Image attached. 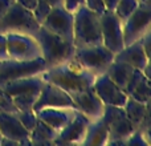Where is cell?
<instances>
[{"label": "cell", "mask_w": 151, "mask_h": 146, "mask_svg": "<svg viewBox=\"0 0 151 146\" xmlns=\"http://www.w3.org/2000/svg\"><path fill=\"white\" fill-rule=\"evenodd\" d=\"M0 136L19 142V145H32L29 132L19 121L17 116L12 113L0 112Z\"/></svg>", "instance_id": "2e32d148"}, {"label": "cell", "mask_w": 151, "mask_h": 146, "mask_svg": "<svg viewBox=\"0 0 151 146\" xmlns=\"http://www.w3.org/2000/svg\"><path fill=\"white\" fill-rule=\"evenodd\" d=\"M45 69L47 64L41 56L32 60H3L0 61V88L12 80L41 74Z\"/></svg>", "instance_id": "52a82bcc"}, {"label": "cell", "mask_w": 151, "mask_h": 146, "mask_svg": "<svg viewBox=\"0 0 151 146\" xmlns=\"http://www.w3.org/2000/svg\"><path fill=\"white\" fill-rule=\"evenodd\" d=\"M141 3H147V1H150V0H139Z\"/></svg>", "instance_id": "8d00e7d4"}, {"label": "cell", "mask_w": 151, "mask_h": 146, "mask_svg": "<svg viewBox=\"0 0 151 146\" xmlns=\"http://www.w3.org/2000/svg\"><path fill=\"white\" fill-rule=\"evenodd\" d=\"M134 72V68L129 64L123 63V61H114L107 66V69L105 71V74H107V77L115 82L121 89H125L126 84H127L129 78L131 77Z\"/></svg>", "instance_id": "ffe728a7"}, {"label": "cell", "mask_w": 151, "mask_h": 146, "mask_svg": "<svg viewBox=\"0 0 151 146\" xmlns=\"http://www.w3.org/2000/svg\"><path fill=\"white\" fill-rule=\"evenodd\" d=\"M89 124H90V120L76 109L70 121L57 133L55 145H68L82 141Z\"/></svg>", "instance_id": "5bb4252c"}, {"label": "cell", "mask_w": 151, "mask_h": 146, "mask_svg": "<svg viewBox=\"0 0 151 146\" xmlns=\"http://www.w3.org/2000/svg\"><path fill=\"white\" fill-rule=\"evenodd\" d=\"M83 4H85L91 12H94L98 16H101L102 13L106 11L104 0H83Z\"/></svg>", "instance_id": "4dcf8cb0"}, {"label": "cell", "mask_w": 151, "mask_h": 146, "mask_svg": "<svg viewBox=\"0 0 151 146\" xmlns=\"http://www.w3.org/2000/svg\"><path fill=\"white\" fill-rule=\"evenodd\" d=\"M125 145H129V146H133V145H137V146H146L149 145V141L146 139L145 134L142 133L139 129H135L133 132L130 137L125 141Z\"/></svg>", "instance_id": "f546056e"}, {"label": "cell", "mask_w": 151, "mask_h": 146, "mask_svg": "<svg viewBox=\"0 0 151 146\" xmlns=\"http://www.w3.org/2000/svg\"><path fill=\"white\" fill-rule=\"evenodd\" d=\"M33 39L37 41L40 48V56L44 59L47 68L63 64L70 60L74 53V44L72 41L60 37L58 35L50 32L45 27L40 25L35 32Z\"/></svg>", "instance_id": "7a4b0ae2"}, {"label": "cell", "mask_w": 151, "mask_h": 146, "mask_svg": "<svg viewBox=\"0 0 151 146\" xmlns=\"http://www.w3.org/2000/svg\"><path fill=\"white\" fill-rule=\"evenodd\" d=\"M45 1H48L52 7H57V5H63L64 4V0H45Z\"/></svg>", "instance_id": "d590c367"}, {"label": "cell", "mask_w": 151, "mask_h": 146, "mask_svg": "<svg viewBox=\"0 0 151 146\" xmlns=\"http://www.w3.org/2000/svg\"><path fill=\"white\" fill-rule=\"evenodd\" d=\"M73 12L68 11L64 5L52 7L49 15L41 24L50 32L73 43Z\"/></svg>", "instance_id": "7c38bea8"}, {"label": "cell", "mask_w": 151, "mask_h": 146, "mask_svg": "<svg viewBox=\"0 0 151 146\" xmlns=\"http://www.w3.org/2000/svg\"><path fill=\"white\" fill-rule=\"evenodd\" d=\"M45 81L42 80L41 74L36 76H28V77L17 78V80H12L9 82L4 84L1 89L8 93L11 97L19 96V94H25V93H40L42 85Z\"/></svg>", "instance_id": "ac0fdd59"}, {"label": "cell", "mask_w": 151, "mask_h": 146, "mask_svg": "<svg viewBox=\"0 0 151 146\" xmlns=\"http://www.w3.org/2000/svg\"><path fill=\"white\" fill-rule=\"evenodd\" d=\"M99 23H101L102 44L115 55L125 47L122 21L114 13V11L106 9L99 16Z\"/></svg>", "instance_id": "30bf717a"}, {"label": "cell", "mask_w": 151, "mask_h": 146, "mask_svg": "<svg viewBox=\"0 0 151 146\" xmlns=\"http://www.w3.org/2000/svg\"><path fill=\"white\" fill-rule=\"evenodd\" d=\"M73 59L83 69L93 73L94 76L105 73L107 66L114 60V53L104 44L74 47Z\"/></svg>", "instance_id": "5b68a950"}, {"label": "cell", "mask_w": 151, "mask_h": 146, "mask_svg": "<svg viewBox=\"0 0 151 146\" xmlns=\"http://www.w3.org/2000/svg\"><path fill=\"white\" fill-rule=\"evenodd\" d=\"M57 130L50 128L44 121L39 120L33 129L29 132V139L32 145H55Z\"/></svg>", "instance_id": "44dd1931"}, {"label": "cell", "mask_w": 151, "mask_h": 146, "mask_svg": "<svg viewBox=\"0 0 151 146\" xmlns=\"http://www.w3.org/2000/svg\"><path fill=\"white\" fill-rule=\"evenodd\" d=\"M114 61H123V63L131 65L134 69H143L150 63V57L146 55L141 41L131 43L129 45H125L118 53L114 55Z\"/></svg>", "instance_id": "e0dca14e"}, {"label": "cell", "mask_w": 151, "mask_h": 146, "mask_svg": "<svg viewBox=\"0 0 151 146\" xmlns=\"http://www.w3.org/2000/svg\"><path fill=\"white\" fill-rule=\"evenodd\" d=\"M0 112L12 113V114H16L19 112L13 104V98L8 93H5L1 88H0Z\"/></svg>", "instance_id": "f1b7e54d"}, {"label": "cell", "mask_w": 151, "mask_h": 146, "mask_svg": "<svg viewBox=\"0 0 151 146\" xmlns=\"http://www.w3.org/2000/svg\"><path fill=\"white\" fill-rule=\"evenodd\" d=\"M39 27L40 24L36 21L32 11L24 8L13 0L1 20L0 33L20 32V33L33 35L39 29Z\"/></svg>", "instance_id": "8992f818"}, {"label": "cell", "mask_w": 151, "mask_h": 146, "mask_svg": "<svg viewBox=\"0 0 151 146\" xmlns=\"http://www.w3.org/2000/svg\"><path fill=\"white\" fill-rule=\"evenodd\" d=\"M93 89L96 94L99 97L104 105H115V106H123L127 101L129 96L117 85L113 82L107 74L101 73L97 74L93 82Z\"/></svg>", "instance_id": "4fadbf2b"}, {"label": "cell", "mask_w": 151, "mask_h": 146, "mask_svg": "<svg viewBox=\"0 0 151 146\" xmlns=\"http://www.w3.org/2000/svg\"><path fill=\"white\" fill-rule=\"evenodd\" d=\"M9 59L7 51V39H5V33H0V61Z\"/></svg>", "instance_id": "1f68e13d"}, {"label": "cell", "mask_w": 151, "mask_h": 146, "mask_svg": "<svg viewBox=\"0 0 151 146\" xmlns=\"http://www.w3.org/2000/svg\"><path fill=\"white\" fill-rule=\"evenodd\" d=\"M139 3H141L139 0H118L117 5H115L114 13L123 23L135 11V8L139 5Z\"/></svg>", "instance_id": "d4e9b609"}, {"label": "cell", "mask_w": 151, "mask_h": 146, "mask_svg": "<svg viewBox=\"0 0 151 146\" xmlns=\"http://www.w3.org/2000/svg\"><path fill=\"white\" fill-rule=\"evenodd\" d=\"M44 108L76 109L70 94L50 82H44L39 96H37L36 102L33 104L35 112H39V110L44 109Z\"/></svg>", "instance_id": "8fae6325"}, {"label": "cell", "mask_w": 151, "mask_h": 146, "mask_svg": "<svg viewBox=\"0 0 151 146\" xmlns=\"http://www.w3.org/2000/svg\"><path fill=\"white\" fill-rule=\"evenodd\" d=\"M73 44L74 47L102 44L99 16L81 4L73 13Z\"/></svg>", "instance_id": "3957f363"}, {"label": "cell", "mask_w": 151, "mask_h": 146, "mask_svg": "<svg viewBox=\"0 0 151 146\" xmlns=\"http://www.w3.org/2000/svg\"><path fill=\"white\" fill-rule=\"evenodd\" d=\"M74 112L76 109H72V112H64V110H60V108H44V109L36 112V114L39 120L44 121L50 128L60 132L70 121Z\"/></svg>", "instance_id": "d6986e66"}, {"label": "cell", "mask_w": 151, "mask_h": 146, "mask_svg": "<svg viewBox=\"0 0 151 146\" xmlns=\"http://www.w3.org/2000/svg\"><path fill=\"white\" fill-rule=\"evenodd\" d=\"M15 1L19 3L20 5H23L24 8H27V9H29V11H33L37 4V0H15Z\"/></svg>", "instance_id": "836d02e7"}, {"label": "cell", "mask_w": 151, "mask_h": 146, "mask_svg": "<svg viewBox=\"0 0 151 146\" xmlns=\"http://www.w3.org/2000/svg\"><path fill=\"white\" fill-rule=\"evenodd\" d=\"M45 82H50L65 90L66 93L73 94L78 92L93 88L96 76L89 71L83 69L73 57L63 64L47 68L41 73Z\"/></svg>", "instance_id": "6da1fadb"}, {"label": "cell", "mask_w": 151, "mask_h": 146, "mask_svg": "<svg viewBox=\"0 0 151 146\" xmlns=\"http://www.w3.org/2000/svg\"><path fill=\"white\" fill-rule=\"evenodd\" d=\"M19 121L23 124V126L27 129L28 132H31L32 129L36 126L39 117H37L36 112L35 110H24V112H17L16 113Z\"/></svg>", "instance_id": "4316f807"}, {"label": "cell", "mask_w": 151, "mask_h": 146, "mask_svg": "<svg viewBox=\"0 0 151 146\" xmlns=\"http://www.w3.org/2000/svg\"><path fill=\"white\" fill-rule=\"evenodd\" d=\"M101 120L109 132L106 142L109 145H125V141L135 130V126L127 118L123 106L105 105Z\"/></svg>", "instance_id": "277c9868"}, {"label": "cell", "mask_w": 151, "mask_h": 146, "mask_svg": "<svg viewBox=\"0 0 151 146\" xmlns=\"http://www.w3.org/2000/svg\"><path fill=\"white\" fill-rule=\"evenodd\" d=\"M7 51L12 60H32L40 56V48L32 35L7 32Z\"/></svg>", "instance_id": "9c48e42d"}, {"label": "cell", "mask_w": 151, "mask_h": 146, "mask_svg": "<svg viewBox=\"0 0 151 146\" xmlns=\"http://www.w3.org/2000/svg\"><path fill=\"white\" fill-rule=\"evenodd\" d=\"M129 97H131L133 100L138 102H142V104H149L150 102V97H151V88H150V78H147L145 76L139 84L133 89Z\"/></svg>", "instance_id": "cb8c5ba5"}, {"label": "cell", "mask_w": 151, "mask_h": 146, "mask_svg": "<svg viewBox=\"0 0 151 146\" xmlns=\"http://www.w3.org/2000/svg\"><path fill=\"white\" fill-rule=\"evenodd\" d=\"M109 138V132L101 118L90 121L88 129H86L85 137H83V144L85 145H104L107 142Z\"/></svg>", "instance_id": "603a6c76"}, {"label": "cell", "mask_w": 151, "mask_h": 146, "mask_svg": "<svg viewBox=\"0 0 151 146\" xmlns=\"http://www.w3.org/2000/svg\"><path fill=\"white\" fill-rule=\"evenodd\" d=\"M151 21V4L147 3H139L133 13L122 23L123 28V43L129 45L131 43L139 40L146 31L150 29Z\"/></svg>", "instance_id": "ba28073f"}, {"label": "cell", "mask_w": 151, "mask_h": 146, "mask_svg": "<svg viewBox=\"0 0 151 146\" xmlns=\"http://www.w3.org/2000/svg\"><path fill=\"white\" fill-rule=\"evenodd\" d=\"M123 109H125L126 116L131 121V124L135 126V129H138L145 121L146 116L150 114V102L142 104V102H138L131 97H129L126 104L123 105Z\"/></svg>", "instance_id": "7402d4cb"}, {"label": "cell", "mask_w": 151, "mask_h": 146, "mask_svg": "<svg viewBox=\"0 0 151 146\" xmlns=\"http://www.w3.org/2000/svg\"><path fill=\"white\" fill-rule=\"evenodd\" d=\"M13 0H0V24H1V20L4 17L7 9L9 8V5L12 4Z\"/></svg>", "instance_id": "d6a6232c"}, {"label": "cell", "mask_w": 151, "mask_h": 146, "mask_svg": "<svg viewBox=\"0 0 151 146\" xmlns=\"http://www.w3.org/2000/svg\"><path fill=\"white\" fill-rule=\"evenodd\" d=\"M70 97L74 102L76 109L82 113L83 116H86L90 121L101 118L105 105L102 104V101L96 94L93 88H89L86 90L78 92V93H73L70 94Z\"/></svg>", "instance_id": "9a60e30c"}, {"label": "cell", "mask_w": 151, "mask_h": 146, "mask_svg": "<svg viewBox=\"0 0 151 146\" xmlns=\"http://www.w3.org/2000/svg\"><path fill=\"white\" fill-rule=\"evenodd\" d=\"M37 93H25V94H19V96H13V104H15L16 109L19 112H24V110H33V104L37 100Z\"/></svg>", "instance_id": "484cf974"}, {"label": "cell", "mask_w": 151, "mask_h": 146, "mask_svg": "<svg viewBox=\"0 0 151 146\" xmlns=\"http://www.w3.org/2000/svg\"><path fill=\"white\" fill-rule=\"evenodd\" d=\"M50 9H52V5L48 1H45V0H37V4H36V7H35V9L32 11V13H33L35 19H36V21L40 25L44 23L47 16L49 15Z\"/></svg>", "instance_id": "83f0119b"}, {"label": "cell", "mask_w": 151, "mask_h": 146, "mask_svg": "<svg viewBox=\"0 0 151 146\" xmlns=\"http://www.w3.org/2000/svg\"><path fill=\"white\" fill-rule=\"evenodd\" d=\"M0 139H1V136H0Z\"/></svg>", "instance_id": "74e56055"}, {"label": "cell", "mask_w": 151, "mask_h": 146, "mask_svg": "<svg viewBox=\"0 0 151 146\" xmlns=\"http://www.w3.org/2000/svg\"><path fill=\"white\" fill-rule=\"evenodd\" d=\"M104 3H105V7H106L107 11H114L118 0H104Z\"/></svg>", "instance_id": "e575fe53"}]
</instances>
